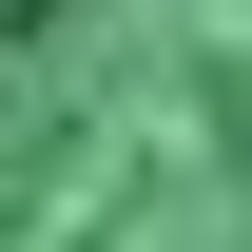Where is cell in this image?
<instances>
[{"label": "cell", "mask_w": 252, "mask_h": 252, "mask_svg": "<svg viewBox=\"0 0 252 252\" xmlns=\"http://www.w3.org/2000/svg\"><path fill=\"white\" fill-rule=\"evenodd\" d=\"M0 252H252V0H0Z\"/></svg>", "instance_id": "1"}]
</instances>
